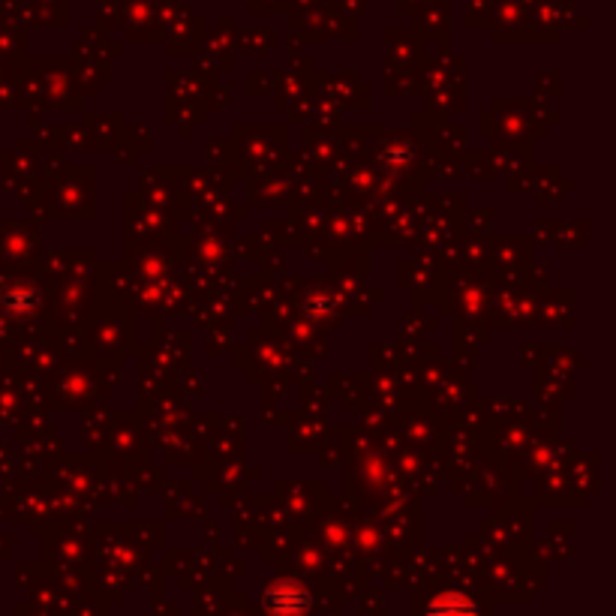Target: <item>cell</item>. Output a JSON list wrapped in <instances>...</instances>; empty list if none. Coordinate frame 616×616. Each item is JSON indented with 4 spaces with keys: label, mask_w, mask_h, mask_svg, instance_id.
Instances as JSON below:
<instances>
[{
    "label": "cell",
    "mask_w": 616,
    "mask_h": 616,
    "mask_svg": "<svg viewBox=\"0 0 616 616\" xmlns=\"http://www.w3.org/2000/svg\"><path fill=\"white\" fill-rule=\"evenodd\" d=\"M268 604H271V610L274 613H280V616H289V613H301L304 610V604H307V595L298 589V586H289V583H283V586H277L271 595H268Z\"/></svg>",
    "instance_id": "obj_1"
},
{
    "label": "cell",
    "mask_w": 616,
    "mask_h": 616,
    "mask_svg": "<svg viewBox=\"0 0 616 616\" xmlns=\"http://www.w3.org/2000/svg\"><path fill=\"white\" fill-rule=\"evenodd\" d=\"M430 616H475V604L463 595H442L433 601Z\"/></svg>",
    "instance_id": "obj_2"
}]
</instances>
